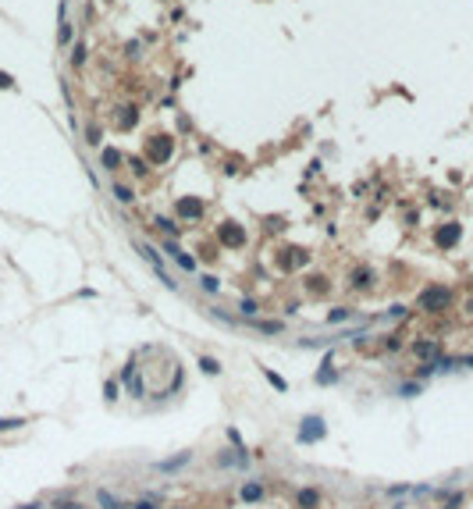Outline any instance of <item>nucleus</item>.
Masks as SVG:
<instances>
[{
  "mask_svg": "<svg viewBox=\"0 0 473 509\" xmlns=\"http://www.w3.org/2000/svg\"><path fill=\"white\" fill-rule=\"evenodd\" d=\"M452 303V292L448 289H427L423 296H420V306L423 310H441V306H448Z\"/></svg>",
  "mask_w": 473,
  "mask_h": 509,
  "instance_id": "obj_1",
  "label": "nucleus"
},
{
  "mask_svg": "<svg viewBox=\"0 0 473 509\" xmlns=\"http://www.w3.org/2000/svg\"><path fill=\"white\" fill-rule=\"evenodd\" d=\"M189 463V452H182V456H175V459H161L156 463V470H161V474H171V470H178V466H185Z\"/></svg>",
  "mask_w": 473,
  "mask_h": 509,
  "instance_id": "obj_2",
  "label": "nucleus"
},
{
  "mask_svg": "<svg viewBox=\"0 0 473 509\" xmlns=\"http://www.w3.org/2000/svg\"><path fill=\"white\" fill-rule=\"evenodd\" d=\"M309 424H313V427H302V431H299V442H309V438H321V435H324V427H321V417H313Z\"/></svg>",
  "mask_w": 473,
  "mask_h": 509,
  "instance_id": "obj_3",
  "label": "nucleus"
},
{
  "mask_svg": "<svg viewBox=\"0 0 473 509\" xmlns=\"http://www.w3.org/2000/svg\"><path fill=\"white\" fill-rule=\"evenodd\" d=\"M455 239H459V224H445V228L438 231V242H441V246H452Z\"/></svg>",
  "mask_w": 473,
  "mask_h": 509,
  "instance_id": "obj_4",
  "label": "nucleus"
},
{
  "mask_svg": "<svg viewBox=\"0 0 473 509\" xmlns=\"http://www.w3.org/2000/svg\"><path fill=\"white\" fill-rule=\"evenodd\" d=\"M200 210H203L200 200H182V203H178V214H182V217H200Z\"/></svg>",
  "mask_w": 473,
  "mask_h": 509,
  "instance_id": "obj_5",
  "label": "nucleus"
},
{
  "mask_svg": "<svg viewBox=\"0 0 473 509\" xmlns=\"http://www.w3.org/2000/svg\"><path fill=\"white\" fill-rule=\"evenodd\" d=\"M221 239L231 242V246H242V231L235 228V224H228V228H221Z\"/></svg>",
  "mask_w": 473,
  "mask_h": 509,
  "instance_id": "obj_6",
  "label": "nucleus"
},
{
  "mask_svg": "<svg viewBox=\"0 0 473 509\" xmlns=\"http://www.w3.org/2000/svg\"><path fill=\"white\" fill-rule=\"evenodd\" d=\"M168 253H171V257H175V260H178V264H182L185 271H196V260H192V257H185V253H182L178 246H168Z\"/></svg>",
  "mask_w": 473,
  "mask_h": 509,
  "instance_id": "obj_7",
  "label": "nucleus"
},
{
  "mask_svg": "<svg viewBox=\"0 0 473 509\" xmlns=\"http://www.w3.org/2000/svg\"><path fill=\"white\" fill-rule=\"evenodd\" d=\"M96 498H100V505H103V509H125L121 502H117L114 495H107V491H96Z\"/></svg>",
  "mask_w": 473,
  "mask_h": 509,
  "instance_id": "obj_8",
  "label": "nucleus"
},
{
  "mask_svg": "<svg viewBox=\"0 0 473 509\" xmlns=\"http://www.w3.org/2000/svg\"><path fill=\"white\" fill-rule=\"evenodd\" d=\"M256 328H260L263 335H281V328H285V324H281V321H263V324H256Z\"/></svg>",
  "mask_w": 473,
  "mask_h": 509,
  "instance_id": "obj_9",
  "label": "nucleus"
},
{
  "mask_svg": "<svg viewBox=\"0 0 473 509\" xmlns=\"http://www.w3.org/2000/svg\"><path fill=\"white\" fill-rule=\"evenodd\" d=\"M168 153H171V143H164V139H156V143H153V157H156V161H164Z\"/></svg>",
  "mask_w": 473,
  "mask_h": 509,
  "instance_id": "obj_10",
  "label": "nucleus"
},
{
  "mask_svg": "<svg viewBox=\"0 0 473 509\" xmlns=\"http://www.w3.org/2000/svg\"><path fill=\"white\" fill-rule=\"evenodd\" d=\"M299 505H302V509L317 505V491H299Z\"/></svg>",
  "mask_w": 473,
  "mask_h": 509,
  "instance_id": "obj_11",
  "label": "nucleus"
},
{
  "mask_svg": "<svg viewBox=\"0 0 473 509\" xmlns=\"http://www.w3.org/2000/svg\"><path fill=\"white\" fill-rule=\"evenodd\" d=\"M25 420L22 417H4V420H0V431H15V427H22Z\"/></svg>",
  "mask_w": 473,
  "mask_h": 509,
  "instance_id": "obj_12",
  "label": "nucleus"
},
{
  "mask_svg": "<svg viewBox=\"0 0 473 509\" xmlns=\"http://www.w3.org/2000/svg\"><path fill=\"white\" fill-rule=\"evenodd\" d=\"M200 367H203L207 374H217V370H221V363H217V360H210V356H200Z\"/></svg>",
  "mask_w": 473,
  "mask_h": 509,
  "instance_id": "obj_13",
  "label": "nucleus"
},
{
  "mask_svg": "<svg viewBox=\"0 0 473 509\" xmlns=\"http://www.w3.org/2000/svg\"><path fill=\"white\" fill-rule=\"evenodd\" d=\"M0 89H15V78L8 71H0Z\"/></svg>",
  "mask_w": 473,
  "mask_h": 509,
  "instance_id": "obj_14",
  "label": "nucleus"
},
{
  "mask_svg": "<svg viewBox=\"0 0 473 509\" xmlns=\"http://www.w3.org/2000/svg\"><path fill=\"white\" fill-rule=\"evenodd\" d=\"M114 196H117V200H121V203H128V200H132V192H128L125 185H117V189H114Z\"/></svg>",
  "mask_w": 473,
  "mask_h": 509,
  "instance_id": "obj_15",
  "label": "nucleus"
},
{
  "mask_svg": "<svg viewBox=\"0 0 473 509\" xmlns=\"http://www.w3.org/2000/svg\"><path fill=\"white\" fill-rule=\"evenodd\" d=\"M416 352H420V356H434V345H430V342H420Z\"/></svg>",
  "mask_w": 473,
  "mask_h": 509,
  "instance_id": "obj_16",
  "label": "nucleus"
},
{
  "mask_svg": "<svg viewBox=\"0 0 473 509\" xmlns=\"http://www.w3.org/2000/svg\"><path fill=\"white\" fill-rule=\"evenodd\" d=\"M242 495H246V498H260V484H246Z\"/></svg>",
  "mask_w": 473,
  "mask_h": 509,
  "instance_id": "obj_17",
  "label": "nucleus"
},
{
  "mask_svg": "<svg viewBox=\"0 0 473 509\" xmlns=\"http://www.w3.org/2000/svg\"><path fill=\"white\" fill-rule=\"evenodd\" d=\"M117 161H121V157H117V153H114V150H107V153H103V164H107V168H114V164H117Z\"/></svg>",
  "mask_w": 473,
  "mask_h": 509,
  "instance_id": "obj_18",
  "label": "nucleus"
},
{
  "mask_svg": "<svg viewBox=\"0 0 473 509\" xmlns=\"http://www.w3.org/2000/svg\"><path fill=\"white\" fill-rule=\"evenodd\" d=\"M267 381H270V385H274V388H281V392H285V388H288V385H285V377H278V374H267Z\"/></svg>",
  "mask_w": 473,
  "mask_h": 509,
  "instance_id": "obj_19",
  "label": "nucleus"
},
{
  "mask_svg": "<svg viewBox=\"0 0 473 509\" xmlns=\"http://www.w3.org/2000/svg\"><path fill=\"white\" fill-rule=\"evenodd\" d=\"M68 39H71V25H68V22H61V43H68Z\"/></svg>",
  "mask_w": 473,
  "mask_h": 509,
  "instance_id": "obj_20",
  "label": "nucleus"
},
{
  "mask_svg": "<svg viewBox=\"0 0 473 509\" xmlns=\"http://www.w3.org/2000/svg\"><path fill=\"white\" fill-rule=\"evenodd\" d=\"M203 289H207V292H214V289H217V278H210V274H207V278H203Z\"/></svg>",
  "mask_w": 473,
  "mask_h": 509,
  "instance_id": "obj_21",
  "label": "nucleus"
},
{
  "mask_svg": "<svg viewBox=\"0 0 473 509\" xmlns=\"http://www.w3.org/2000/svg\"><path fill=\"white\" fill-rule=\"evenodd\" d=\"M135 509H153V505H149V502H139V505H135Z\"/></svg>",
  "mask_w": 473,
  "mask_h": 509,
  "instance_id": "obj_22",
  "label": "nucleus"
},
{
  "mask_svg": "<svg viewBox=\"0 0 473 509\" xmlns=\"http://www.w3.org/2000/svg\"><path fill=\"white\" fill-rule=\"evenodd\" d=\"M18 509H39V505H36V502H32V505H18Z\"/></svg>",
  "mask_w": 473,
  "mask_h": 509,
  "instance_id": "obj_23",
  "label": "nucleus"
}]
</instances>
